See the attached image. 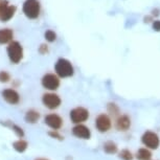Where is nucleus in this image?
Wrapping results in <instances>:
<instances>
[{"label":"nucleus","instance_id":"nucleus-1","mask_svg":"<svg viewBox=\"0 0 160 160\" xmlns=\"http://www.w3.org/2000/svg\"><path fill=\"white\" fill-rule=\"evenodd\" d=\"M56 74L59 78H70L74 74V68L72 66L71 62L67 59L60 58L55 64Z\"/></svg>","mask_w":160,"mask_h":160},{"label":"nucleus","instance_id":"nucleus-2","mask_svg":"<svg viewBox=\"0 0 160 160\" xmlns=\"http://www.w3.org/2000/svg\"><path fill=\"white\" fill-rule=\"evenodd\" d=\"M22 12L28 19H37L41 13V4L39 0H25L22 5Z\"/></svg>","mask_w":160,"mask_h":160},{"label":"nucleus","instance_id":"nucleus-3","mask_svg":"<svg viewBox=\"0 0 160 160\" xmlns=\"http://www.w3.org/2000/svg\"><path fill=\"white\" fill-rule=\"evenodd\" d=\"M8 57L13 64H18L23 59V47L18 41H11L7 48Z\"/></svg>","mask_w":160,"mask_h":160},{"label":"nucleus","instance_id":"nucleus-4","mask_svg":"<svg viewBox=\"0 0 160 160\" xmlns=\"http://www.w3.org/2000/svg\"><path fill=\"white\" fill-rule=\"evenodd\" d=\"M17 8L15 5H10L8 0H0V21L8 22L15 16Z\"/></svg>","mask_w":160,"mask_h":160},{"label":"nucleus","instance_id":"nucleus-5","mask_svg":"<svg viewBox=\"0 0 160 160\" xmlns=\"http://www.w3.org/2000/svg\"><path fill=\"white\" fill-rule=\"evenodd\" d=\"M42 102H43V105L47 109L56 110L61 106L62 99L58 94H56V93L48 92V93H45V94H43V96H42Z\"/></svg>","mask_w":160,"mask_h":160},{"label":"nucleus","instance_id":"nucleus-6","mask_svg":"<svg viewBox=\"0 0 160 160\" xmlns=\"http://www.w3.org/2000/svg\"><path fill=\"white\" fill-rule=\"evenodd\" d=\"M43 88L49 91H55L60 87V78L55 73H46L41 80Z\"/></svg>","mask_w":160,"mask_h":160},{"label":"nucleus","instance_id":"nucleus-7","mask_svg":"<svg viewBox=\"0 0 160 160\" xmlns=\"http://www.w3.org/2000/svg\"><path fill=\"white\" fill-rule=\"evenodd\" d=\"M70 120L75 125L85 122L89 118V111L84 107H77L72 109L69 113Z\"/></svg>","mask_w":160,"mask_h":160},{"label":"nucleus","instance_id":"nucleus-8","mask_svg":"<svg viewBox=\"0 0 160 160\" xmlns=\"http://www.w3.org/2000/svg\"><path fill=\"white\" fill-rule=\"evenodd\" d=\"M141 142L151 150H157L159 148L160 139H159V136L155 132L147 131V132H144L143 135L141 136Z\"/></svg>","mask_w":160,"mask_h":160},{"label":"nucleus","instance_id":"nucleus-9","mask_svg":"<svg viewBox=\"0 0 160 160\" xmlns=\"http://www.w3.org/2000/svg\"><path fill=\"white\" fill-rule=\"evenodd\" d=\"M112 127V122L111 118L107 114H99L95 119V128L98 132L101 133H106L108 132Z\"/></svg>","mask_w":160,"mask_h":160},{"label":"nucleus","instance_id":"nucleus-10","mask_svg":"<svg viewBox=\"0 0 160 160\" xmlns=\"http://www.w3.org/2000/svg\"><path fill=\"white\" fill-rule=\"evenodd\" d=\"M45 125H47L50 129L52 130H60L63 126V118L60 115L56 113H50L47 114L44 118Z\"/></svg>","mask_w":160,"mask_h":160},{"label":"nucleus","instance_id":"nucleus-11","mask_svg":"<svg viewBox=\"0 0 160 160\" xmlns=\"http://www.w3.org/2000/svg\"><path fill=\"white\" fill-rule=\"evenodd\" d=\"M72 134H73V136L80 138V139H89L91 137L90 129L82 123H78L72 128Z\"/></svg>","mask_w":160,"mask_h":160},{"label":"nucleus","instance_id":"nucleus-12","mask_svg":"<svg viewBox=\"0 0 160 160\" xmlns=\"http://www.w3.org/2000/svg\"><path fill=\"white\" fill-rule=\"evenodd\" d=\"M1 95H2V98L10 105H17V104H19V102H20V95L15 89L8 88V89L2 90Z\"/></svg>","mask_w":160,"mask_h":160},{"label":"nucleus","instance_id":"nucleus-13","mask_svg":"<svg viewBox=\"0 0 160 160\" xmlns=\"http://www.w3.org/2000/svg\"><path fill=\"white\" fill-rule=\"evenodd\" d=\"M131 127V119L128 115H120L117 117L116 119V129L118 131H122V132H126L128 131Z\"/></svg>","mask_w":160,"mask_h":160},{"label":"nucleus","instance_id":"nucleus-14","mask_svg":"<svg viewBox=\"0 0 160 160\" xmlns=\"http://www.w3.org/2000/svg\"><path fill=\"white\" fill-rule=\"evenodd\" d=\"M14 32L11 28H1L0 29V45L8 44L13 40Z\"/></svg>","mask_w":160,"mask_h":160},{"label":"nucleus","instance_id":"nucleus-15","mask_svg":"<svg viewBox=\"0 0 160 160\" xmlns=\"http://www.w3.org/2000/svg\"><path fill=\"white\" fill-rule=\"evenodd\" d=\"M39 119H40V113L35 109H31V110L26 111L25 115H24V120L28 123H31V125L37 123Z\"/></svg>","mask_w":160,"mask_h":160},{"label":"nucleus","instance_id":"nucleus-16","mask_svg":"<svg viewBox=\"0 0 160 160\" xmlns=\"http://www.w3.org/2000/svg\"><path fill=\"white\" fill-rule=\"evenodd\" d=\"M1 123L3 126L8 127V128L12 129V131H13L19 138H23L24 137V131H23V129L21 128V127L18 126V125H16V123L12 122H10V120H8V122H1Z\"/></svg>","mask_w":160,"mask_h":160},{"label":"nucleus","instance_id":"nucleus-17","mask_svg":"<svg viewBox=\"0 0 160 160\" xmlns=\"http://www.w3.org/2000/svg\"><path fill=\"white\" fill-rule=\"evenodd\" d=\"M13 148L15 149V151H17L18 153H24L26 150H28V143L26 140L20 138V139H18V140L15 141V142H13Z\"/></svg>","mask_w":160,"mask_h":160},{"label":"nucleus","instance_id":"nucleus-18","mask_svg":"<svg viewBox=\"0 0 160 160\" xmlns=\"http://www.w3.org/2000/svg\"><path fill=\"white\" fill-rule=\"evenodd\" d=\"M136 158L138 160H151L152 159V153L147 148H141V149L137 151Z\"/></svg>","mask_w":160,"mask_h":160},{"label":"nucleus","instance_id":"nucleus-19","mask_svg":"<svg viewBox=\"0 0 160 160\" xmlns=\"http://www.w3.org/2000/svg\"><path fill=\"white\" fill-rule=\"evenodd\" d=\"M117 151H118V148H117V144L113 141H106L104 143V152L109 154V155H112V154H115Z\"/></svg>","mask_w":160,"mask_h":160},{"label":"nucleus","instance_id":"nucleus-20","mask_svg":"<svg viewBox=\"0 0 160 160\" xmlns=\"http://www.w3.org/2000/svg\"><path fill=\"white\" fill-rule=\"evenodd\" d=\"M107 109H108V112L110 113V115H112L114 117L119 115V108H118V106H117L116 104H114V102H110V104H108Z\"/></svg>","mask_w":160,"mask_h":160},{"label":"nucleus","instance_id":"nucleus-21","mask_svg":"<svg viewBox=\"0 0 160 160\" xmlns=\"http://www.w3.org/2000/svg\"><path fill=\"white\" fill-rule=\"evenodd\" d=\"M44 38L47 42L52 43V42H55L57 40V34L53 31H51V29H48V31L44 32Z\"/></svg>","mask_w":160,"mask_h":160},{"label":"nucleus","instance_id":"nucleus-22","mask_svg":"<svg viewBox=\"0 0 160 160\" xmlns=\"http://www.w3.org/2000/svg\"><path fill=\"white\" fill-rule=\"evenodd\" d=\"M119 158L122 160H133V154L129 150H122L119 152Z\"/></svg>","mask_w":160,"mask_h":160},{"label":"nucleus","instance_id":"nucleus-23","mask_svg":"<svg viewBox=\"0 0 160 160\" xmlns=\"http://www.w3.org/2000/svg\"><path fill=\"white\" fill-rule=\"evenodd\" d=\"M11 81V74L8 71H0V83H8Z\"/></svg>","mask_w":160,"mask_h":160},{"label":"nucleus","instance_id":"nucleus-24","mask_svg":"<svg viewBox=\"0 0 160 160\" xmlns=\"http://www.w3.org/2000/svg\"><path fill=\"white\" fill-rule=\"evenodd\" d=\"M48 135L51 137V138H53V139H57V140H60V141H62V140H64V136H62L61 134L58 132V130H52V131H49L48 132Z\"/></svg>","mask_w":160,"mask_h":160},{"label":"nucleus","instance_id":"nucleus-25","mask_svg":"<svg viewBox=\"0 0 160 160\" xmlns=\"http://www.w3.org/2000/svg\"><path fill=\"white\" fill-rule=\"evenodd\" d=\"M38 51L41 55H47V53L49 52V49H48V46L46 44H41L40 46H39Z\"/></svg>","mask_w":160,"mask_h":160},{"label":"nucleus","instance_id":"nucleus-26","mask_svg":"<svg viewBox=\"0 0 160 160\" xmlns=\"http://www.w3.org/2000/svg\"><path fill=\"white\" fill-rule=\"evenodd\" d=\"M153 29L155 32H160V20H155L153 22Z\"/></svg>","mask_w":160,"mask_h":160},{"label":"nucleus","instance_id":"nucleus-27","mask_svg":"<svg viewBox=\"0 0 160 160\" xmlns=\"http://www.w3.org/2000/svg\"><path fill=\"white\" fill-rule=\"evenodd\" d=\"M35 160H49V159H47V158H37Z\"/></svg>","mask_w":160,"mask_h":160}]
</instances>
